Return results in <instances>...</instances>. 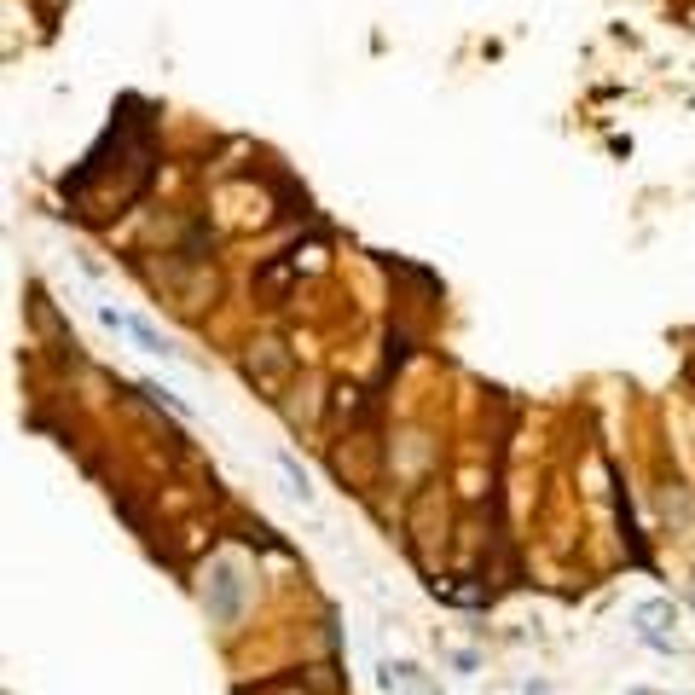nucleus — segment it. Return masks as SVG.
Masks as SVG:
<instances>
[{"mask_svg":"<svg viewBox=\"0 0 695 695\" xmlns=\"http://www.w3.org/2000/svg\"><path fill=\"white\" fill-rule=\"evenodd\" d=\"M93 313H99V325H105V330H116V337H128V342L139 348V354H163V359H180V348H174V342H168V337H163V330H156L151 319H139V313H128V307H110V302H99Z\"/></svg>","mask_w":695,"mask_h":695,"instance_id":"1","label":"nucleus"},{"mask_svg":"<svg viewBox=\"0 0 695 695\" xmlns=\"http://www.w3.org/2000/svg\"><path fill=\"white\" fill-rule=\"evenodd\" d=\"M238 609H244V579H238V562L232 557H220L215 562V579H209V614L220 626H232L238 620Z\"/></svg>","mask_w":695,"mask_h":695,"instance_id":"2","label":"nucleus"},{"mask_svg":"<svg viewBox=\"0 0 695 695\" xmlns=\"http://www.w3.org/2000/svg\"><path fill=\"white\" fill-rule=\"evenodd\" d=\"M383 684H388L394 695H435V684H429V678H423V667H412V660H394Z\"/></svg>","mask_w":695,"mask_h":695,"instance_id":"3","label":"nucleus"},{"mask_svg":"<svg viewBox=\"0 0 695 695\" xmlns=\"http://www.w3.org/2000/svg\"><path fill=\"white\" fill-rule=\"evenodd\" d=\"M278 469H284V476H290V487H296V499H302V504H313V481H307V469L296 464L290 452H278Z\"/></svg>","mask_w":695,"mask_h":695,"instance_id":"4","label":"nucleus"}]
</instances>
